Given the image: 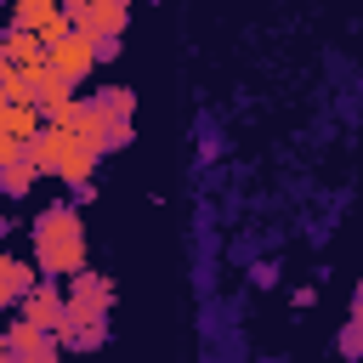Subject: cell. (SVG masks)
<instances>
[{
  "mask_svg": "<svg viewBox=\"0 0 363 363\" xmlns=\"http://www.w3.org/2000/svg\"><path fill=\"white\" fill-rule=\"evenodd\" d=\"M113 301H119L113 278H108V272L79 267V272H68V289H62V318H108V312H113Z\"/></svg>",
  "mask_w": 363,
  "mask_h": 363,
  "instance_id": "cell-1",
  "label": "cell"
},
{
  "mask_svg": "<svg viewBox=\"0 0 363 363\" xmlns=\"http://www.w3.org/2000/svg\"><path fill=\"white\" fill-rule=\"evenodd\" d=\"M40 272H34V261H17V255H0V312H11L17 301H23V289L34 284Z\"/></svg>",
  "mask_w": 363,
  "mask_h": 363,
  "instance_id": "cell-11",
  "label": "cell"
},
{
  "mask_svg": "<svg viewBox=\"0 0 363 363\" xmlns=\"http://www.w3.org/2000/svg\"><path fill=\"white\" fill-rule=\"evenodd\" d=\"M85 102H91L96 119H130V113H136V91H130V85H102V91H91Z\"/></svg>",
  "mask_w": 363,
  "mask_h": 363,
  "instance_id": "cell-12",
  "label": "cell"
},
{
  "mask_svg": "<svg viewBox=\"0 0 363 363\" xmlns=\"http://www.w3.org/2000/svg\"><path fill=\"white\" fill-rule=\"evenodd\" d=\"M125 17H130V6L91 0V6L74 17V34H85V40H119V34H125Z\"/></svg>",
  "mask_w": 363,
  "mask_h": 363,
  "instance_id": "cell-5",
  "label": "cell"
},
{
  "mask_svg": "<svg viewBox=\"0 0 363 363\" xmlns=\"http://www.w3.org/2000/svg\"><path fill=\"white\" fill-rule=\"evenodd\" d=\"M45 62H51V68H62V74L79 85V79L96 68V51H91V40H85V34H68V40H57V45L45 51Z\"/></svg>",
  "mask_w": 363,
  "mask_h": 363,
  "instance_id": "cell-7",
  "label": "cell"
},
{
  "mask_svg": "<svg viewBox=\"0 0 363 363\" xmlns=\"http://www.w3.org/2000/svg\"><path fill=\"white\" fill-rule=\"evenodd\" d=\"M17 312H23L28 323L57 329V318H62V284H57V278H34V284L23 289V301H17Z\"/></svg>",
  "mask_w": 363,
  "mask_h": 363,
  "instance_id": "cell-4",
  "label": "cell"
},
{
  "mask_svg": "<svg viewBox=\"0 0 363 363\" xmlns=\"http://www.w3.org/2000/svg\"><path fill=\"white\" fill-rule=\"evenodd\" d=\"M51 11H57V0H11V23L17 28H40Z\"/></svg>",
  "mask_w": 363,
  "mask_h": 363,
  "instance_id": "cell-16",
  "label": "cell"
},
{
  "mask_svg": "<svg viewBox=\"0 0 363 363\" xmlns=\"http://www.w3.org/2000/svg\"><path fill=\"white\" fill-rule=\"evenodd\" d=\"M113 6H130V0H113Z\"/></svg>",
  "mask_w": 363,
  "mask_h": 363,
  "instance_id": "cell-26",
  "label": "cell"
},
{
  "mask_svg": "<svg viewBox=\"0 0 363 363\" xmlns=\"http://www.w3.org/2000/svg\"><path fill=\"white\" fill-rule=\"evenodd\" d=\"M34 238H79V204L74 199H57L34 216Z\"/></svg>",
  "mask_w": 363,
  "mask_h": 363,
  "instance_id": "cell-9",
  "label": "cell"
},
{
  "mask_svg": "<svg viewBox=\"0 0 363 363\" xmlns=\"http://www.w3.org/2000/svg\"><path fill=\"white\" fill-rule=\"evenodd\" d=\"M40 57H45V45L34 40V28H17V23H11V28L0 34V68H34Z\"/></svg>",
  "mask_w": 363,
  "mask_h": 363,
  "instance_id": "cell-10",
  "label": "cell"
},
{
  "mask_svg": "<svg viewBox=\"0 0 363 363\" xmlns=\"http://www.w3.org/2000/svg\"><path fill=\"white\" fill-rule=\"evenodd\" d=\"M34 182H40V170H34V159L17 147V153L0 164V193H6V199H28V187H34Z\"/></svg>",
  "mask_w": 363,
  "mask_h": 363,
  "instance_id": "cell-13",
  "label": "cell"
},
{
  "mask_svg": "<svg viewBox=\"0 0 363 363\" xmlns=\"http://www.w3.org/2000/svg\"><path fill=\"white\" fill-rule=\"evenodd\" d=\"M6 227H11V221H6V210H0V238H6Z\"/></svg>",
  "mask_w": 363,
  "mask_h": 363,
  "instance_id": "cell-24",
  "label": "cell"
},
{
  "mask_svg": "<svg viewBox=\"0 0 363 363\" xmlns=\"http://www.w3.org/2000/svg\"><path fill=\"white\" fill-rule=\"evenodd\" d=\"M108 340V318H57V346L62 352H96Z\"/></svg>",
  "mask_w": 363,
  "mask_h": 363,
  "instance_id": "cell-8",
  "label": "cell"
},
{
  "mask_svg": "<svg viewBox=\"0 0 363 363\" xmlns=\"http://www.w3.org/2000/svg\"><path fill=\"white\" fill-rule=\"evenodd\" d=\"M74 187V204H85V199H96V182H68Z\"/></svg>",
  "mask_w": 363,
  "mask_h": 363,
  "instance_id": "cell-22",
  "label": "cell"
},
{
  "mask_svg": "<svg viewBox=\"0 0 363 363\" xmlns=\"http://www.w3.org/2000/svg\"><path fill=\"white\" fill-rule=\"evenodd\" d=\"M34 125H40V108H34V102H6V108H0V130H6V136H28Z\"/></svg>",
  "mask_w": 363,
  "mask_h": 363,
  "instance_id": "cell-15",
  "label": "cell"
},
{
  "mask_svg": "<svg viewBox=\"0 0 363 363\" xmlns=\"http://www.w3.org/2000/svg\"><path fill=\"white\" fill-rule=\"evenodd\" d=\"M0 6H11V0H0Z\"/></svg>",
  "mask_w": 363,
  "mask_h": 363,
  "instance_id": "cell-28",
  "label": "cell"
},
{
  "mask_svg": "<svg viewBox=\"0 0 363 363\" xmlns=\"http://www.w3.org/2000/svg\"><path fill=\"white\" fill-rule=\"evenodd\" d=\"M0 108H6V91H0Z\"/></svg>",
  "mask_w": 363,
  "mask_h": 363,
  "instance_id": "cell-27",
  "label": "cell"
},
{
  "mask_svg": "<svg viewBox=\"0 0 363 363\" xmlns=\"http://www.w3.org/2000/svg\"><path fill=\"white\" fill-rule=\"evenodd\" d=\"M17 147H23V136H6V130H0V164H6V159H11Z\"/></svg>",
  "mask_w": 363,
  "mask_h": 363,
  "instance_id": "cell-23",
  "label": "cell"
},
{
  "mask_svg": "<svg viewBox=\"0 0 363 363\" xmlns=\"http://www.w3.org/2000/svg\"><path fill=\"white\" fill-rule=\"evenodd\" d=\"M91 51H96V62H113L119 57V40H91Z\"/></svg>",
  "mask_w": 363,
  "mask_h": 363,
  "instance_id": "cell-21",
  "label": "cell"
},
{
  "mask_svg": "<svg viewBox=\"0 0 363 363\" xmlns=\"http://www.w3.org/2000/svg\"><path fill=\"white\" fill-rule=\"evenodd\" d=\"M244 272H250V289H272V284H278V261L250 255V261H244Z\"/></svg>",
  "mask_w": 363,
  "mask_h": 363,
  "instance_id": "cell-18",
  "label": "cell"
},
{
  "mask_svg": "<svg viewBox=\"0 0 363 363\" xmlns=\"http://www.w3.org/2000/svg\"><path fill=\"white\" fill-rule=\"evenodd\" d=\"M6 357L11 363H51L62 346H57V329H45V323H28V318H11L6 329Z\"/></svg>",
  "mask_w": 363,
  "mask_h": 363,
  "instance_id": "cell-2",
  "label": "cell"
},
{
  "mask_svg": "<svg viewBox=\"0 0 363 363\" xmlns=\"http://www.w3.org/2000/svg\"><path fill=\"white\" fill-rule=\"evenodd\" d=\"M28 91H34V108H40V119H45V108H57V102H68V96L79 91V85H74V79H68L62 68H51V62L40 57V62L28 68Z\"/></svg>",
  "mask_w": 363,
  "mask_h": 363,
  "instance_id": "cell-6",
  "label": "cell"
},
{
  "mask_svg": "<svg viewBox=\"0 0 363 363\" xmlns=\"http://www.w3.org/2000/svg\"><path fill=\"white\" fill-rule=\"evenodd\" d=\"M340 357H346V363L363 357V318H346V329H340Z\"/></svg>",
  "mask_w": 363,
  "mask_h": 363,
  "instance_id": "cell-19",
  "label": "cell"
},
{
  "mask_svg": "<svg viewBox=\"0 0 363 363\" xmlns=\"http://www.w3.org/2000/svg\"><path fill=\"white\" fill-rule=\"evenodd\" d=\"M68 34H74V23H68V17H62V11H51V17H45V23H40V28H34V40H40V45H45V51H51V45H57V40H68Z\"/></svg>",
  "mask_w": 363,
  "mask_h": 363,
  "instance_id": "cell-17",
  "label": "cell"
},
{
  "mask_svg": "<svg viewBox=\"0 0 363 363\" xmlns=\"http://www.w3.org/2000/svg\"><path fill=\"white\" fill-rule=\"evenodd\" d=\"M85 267V233L79 238H34V272L40 278H68Z\"/></svg>",
  "mask_w": 363,
  "mask_h": 363,
  "instance_id": "cell-3",
  "label": "cell"
},
{
  "mask_svg": "<svg viewBox=\"0 0 363 363\" xmlns=\"http://www.w3.org/2000/svg\"><path fill=\"white\" fill-rule=\"evenodd\" d=\"M255 250H261V238H255V233H244V238H233V244H227V261H250Z\"/></svg>",
  "mask_w": 363,
  "mask_h": 363,
  "instance_id": "cell-20",
  "label": "cell"
},
{
  "mask_svg": "<svg viewBox=\"0 0 363 363\" xmlns=\"http://www.w3.org/2000/svg\"><path fill=\"white\" fill-rule=\"evenodd\" d=\"M0 357H6V335H0Z\"/></svg>",
  "mask_w": 363,
  "mask_h": 363,
  "instance_id": "cell-25",
  "label": "cell"
},
{
  "mask_svg": "<svg viewBox=\"0 0 363 363\" xmlns=\"http://www.w3.org/2000/svg\"><path fill=\"white\" fill-rule=\"evenodd\" d=\"M91 136H96V147H102V153H119V147H130V142H136L130 119H96V130H91Z\"/></svg>",
  "mask_w": 363,
  "mask_h": 363,
  "instance_id": "cell-14",
  "label": "cell"
}]
</instances>
